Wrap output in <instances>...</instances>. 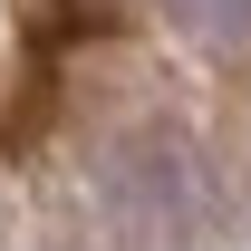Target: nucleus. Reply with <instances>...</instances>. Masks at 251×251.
Segmentation results:
<instances>
[{
    "label": "nucleus",
    "mask_w": 251,
    "mask_h": 251,
    "mask_svg": "<svg viewBox=\"0 0 251 251\" xmlns=\"http://www.w3.org/2000/svg\"><path fill=\"white\" fill-rule=\"evenodd\" d=\"M164 10H174L203 49H242L251 39V0H164Z\"/></svg>",
    "instance_id": "nucleus-1"
}]
</instances>
